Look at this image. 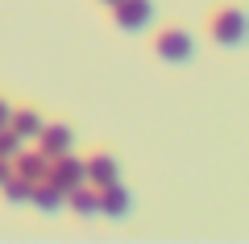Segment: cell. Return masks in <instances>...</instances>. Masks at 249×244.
Returning a JSON list of instances; mask_svg holds the SVG:
<instances>
[{
  "instance_id": "1",
  "label": "cell",
  "mask_w": 249,
  "mask_h": 244,
  "mask_svg": "<svg viewBox=\"0 0 249 244\" xmlns=\"http://www.w3.org/2000/svg\"><path fill=\"white\" fill-rule=\"evenodd\" d=\"M245 33H249V17L241 9H220L212 17V42L224 46V50H237L245 42Z\"/></svg>"
},
{
  "instance_id": "2",
  "label": "cell",
  "mask_w": 249,
  "mask_h": 244,
  "mask_svg": "<svg viewBox=\"0 0 249 244\" xmlns=\"http://www.w3.org/2000/svg\"><path fill=\"white\" fill-rule=\"evenodd\" d=\"M154 50H158L162 62H191L196 54V37L187 33V29H162L154 37Z\"/></svg>"
},
{
  "instance_id": "3",
  "label": "cell",
  "mask_w": 249,
  "mask_h": 244,
  "mask_svg": "<svg viewBox=\"0 0 249 244\" xmlns=\"http://www.w3.org/2000/svg\"><path fill=\"white\" fill-rule=\"evenodd\" d=\"M112 21L124 33H142L154 21V0H116L112 4Z\"/></svg>"
},
{
  "instance_id": "4",
  "label": "cell",
  "mask_w": 249,
  "mask_h": 244,
  "mask_svg": "<svg viewBox=\"0 0 249 244\" xmlns=\"http://www.w3.org/2000/svg\"><path fill=\"white\" fill-rule=\"evenodd\" d=\"M50 178L58 191H75V186H83L88 182V170H83V157H75V153H62V157H50Z\"/></svg>"
},
{
  "instance_id": "5",
  "label": "cell",
  "mask_w": 249,
  "mask_h": 244,
  "mask_svg": "<svg viewBox=\"0 0 249 244\" xmlns=\"http://www.w3.org/2000/svg\"><path fill=\"white\" fill-rule=\"evenodd\" d=\"M96 191H100V215H108V219H124L129 211H133V195L124 191L121 178H112V182L96 186Z\"/></svg>"
},
{
  "instance_id": "6",
  "label": "cell",
  "mask_w": 249,
  "mask_h": 244,
  "mask_svg": "<svg viewBox=\"0 0 249 244\" xmlns=\"http://www.w3.org/2000/svg\"><path fill=\"white\" fill-rule=\"evenodd\" d=\"M37 149H42L46 157H62L75 149V132L67 129V124H42V132H37Z\"/></svg>"
},
{
  "instance_id": "7",
  "label": "cell",
  "mask_w": 249,
  "mask_h": 244,
  "mask_svg": "<svg viewBox=\"0 0 249 244\" xmlns=\"http://www.w3.org/2000/svg\"><path fill=\"white\" fill-rule=\"evenodd\" d=\"M29 203H34L42 215H58L62 207H67V191H58V186L50 182V178H37L34 191H29Z\"/></svg>"
},
{
  "instance_id": "8",
  "label": "cell",
  "mask_w": 249,
  "mask_h": 244,
  "mask_svg": "<svg viewBox=\"0 0 249 244\" xmlns=\"http://www.w3.org/2000/svg\"><path fill=\"white\" fill-rule=\"evenodd\" d=\"M13 174H25V178H46L50 174V157L42 153V149H21L17 157H13Z\"/></svg>"
},
{
  "instance_id": "9",
  "label": "cell",
  "mask_w": 249,
  "mask_h": 244,
  "mask_svg": "<svg viewBox=\"0 0 249 244\" xmlns=\"http://www.w3.org/2000/svg\"><path fill=\"white\" fill-rule=\"evenodd\" d=\"M83 170H88V186H104V182H112V178H121V166H116L112 153L88 157V162H83Z\"/></svg>"
},
{
  "instance_id": "10",
  "label": "cell",
  "mask_w": 249,
  "mask_h": 244,
  "mask_svg": "<svg viewBox=\"0 0 249 244\" xmlns=\"http://www.w3.org/2000/svg\"><path fill=\"white\" fill-rule=\"evenodd\" d=\"M42 124H46V116L37 112V108H13V120H9V129L17 132V137L25 141V145L37 137V132H42Z\"/></svg>"
},
{
  "instance_id": "11",
  "label": "cell",
  "mask_w": 249,
  "mask_h": 244,
  "mask_svg": "<svg viewBox=\"0 0 249 244\" xmlns=\"http://www.w3.org/2000/svg\"><path fill=\"white\" fill-rule=\"evenodd\" d=\"M67 207L75 211V215H100V191L96 186H75V191H67Z\"/></svg>"
},
{
  "instance_id": "12",
  "label": "cell",
  "mask_w": 249,
  "mask_h": 244,
  "mask_svg": "<svg viewBox=\"0 0 249 244\" xmlns=\"http://www.w3.org/2000/svg\"><path fill=\"white\" fill-rule=\"evenodd\" d=\"M29 191H34V178H25V174H9L4 178V182H0V195H4V199L9 203H29Z\"/></svg>"
},
{
  "instance_id": "13",
  "label": "cell",
  "mask_w": 249,
  "mask_h": 244,
  "mask_svg": "<svg viewBox=\"0 0 249 244\" xmlns=\"http://www.w3.org/2000/svg\"><path fill=\"white\" fill-rule=\"evenodd\" d=\"M21 149H25V141H21L17 132H13V129H0V157H4V162H13Z\"/></svg>"
},
{
  "instance_id": "14",
  "label": "cell",
  "mask_w": 249,
  "mask_h": 244,
  "mask_svg": "<svg viewBox=\"0 0 249 244\" xmlns=\"http://www.w3.org/2000/svg\"><path fill=\"white\" fill-rule=\"evenodd\" d=\"M9 120H13V104H9V99H0V129H9Z\"/></svg>"
},
{
  "instance_id": "15",
  "label": "cell",
  "mask_w": 249,
  "mask_h": 244,
  "mask_svg": "<svg viewBox=\"0 0 249 244\" xmlns=\"http://www.w3.org/2000/svg\"><path fill=\"white\" fill-rule=\"evenodd\" d=\"M9 174H13V162H4V157H0V182H4Z\"/></svg>"
},
{
  "instance_id": "16",
  "label": "cell",
  "mask_w": 249,
  "mask_h": 244,
  "mask_svg": "<svg viewBox=\"0 0 249 244\" xmlns=\"http://www.w3.org/2000/svg\"><path fill=\"white\" fill-rule=\"evenodd\" d=\"M104 4H108V9H112V4H116V0H104Z\"/></svg>"
}]
</instances>
